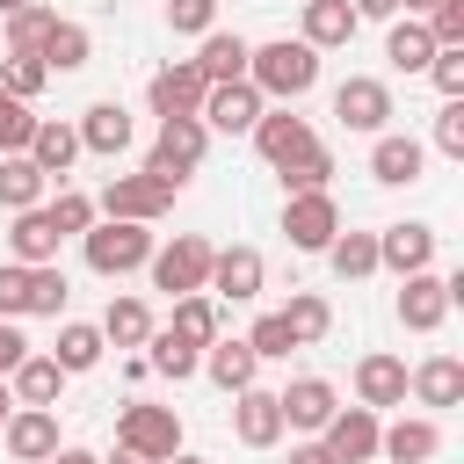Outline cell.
I'll return each instance as SVG.
<instances>
[{
  "label": "cell",
  "instance_id": "6da1fadb",
  "mask_svg": "<svg viewBox=\"0 0 464 464\" xmlns=\"http://www.w3.org/2000/svg\"><path fill=\"white\" fill-rule=\"evenodd\" d=\"M246 87L254 94H283V102H297V94H312V80H319V51L304 44V36H276V44H261V51H246Z\"/></svg>",
  "mask_w": 464,
  "mask_h": 464
},
{
  "label": "cell",
  "instance_id": "7a4b0ae2",
  "mask_svg": "<svg viewBox=\"0 0 464 464\" xmlns=\"http://www.w3.org/2000/svg\"><path fill=\"white\" fill-rule=\"evenodd\" d=\"M116 450L123 457H145V464H167L174 450H181V420H174V406H123L116 413Z\"/></svg>",
  "mask_w": 464,
  "mask_h": 464
},
{
  "label": "cell",
  "instance_id": "3957f363",
  "mask_svg": "<svg viewBox=\"0 0 464 464\" xmlns=\"http://www.w3.org/2000/svg\"><path fill=\"white\" fill-rule=\"evenodd\" d=\"M80 239H87V268H94V276H130V268L152 261V232H145V225H123V218L87 225Z\"/></svg>",
  "mask_w": 464,
  "mask_h": 464
},
{
  "label": "cell",
  "instance_id": "277c9868",
  "mask_svg": "<svg viewBox=\"0 0 464 464\" xmlns=\"http://www.w3.org/2000/svg\"><path fill=\"white\" fill-rule=\"evenodd\" d=\"M203 145H210V130L196 123V116H167L160 123V145H152V160H145V174H160V181H188L196 167H203Z\"/></svg>",
  "mask_w": 464,
  "mask_h": 464
},
{
  "label": "cell",
  "instance_id": "5b68a950",
  "mask_svg": "<svg viewBox=\"0 0 464 464\" xmlns=\"http://www.w3.org/2000/svg\"><path fill=\"white\" fill-rule=\"evenodd\" d=\"M210 239H196V232H181L167 254H152V283L167 290V297H196V290H210Z\"/></svg>",
  "mask_w": 464,
  "mask_h": 464
},
{
  "label": "cell",
  "instance_id": "8992f818",
  "mask_svg": "<svg viewBox=\"0 0 464 464\" xmlns=\"http://www.w3.org/2000/svg\"><path fill=\"white\" fill-rule=\"evenodd\" d=\"M65 304V276L44 261V268H0V319H22V312H58Z\"/></svg>",
  "mask_w": 464,
  "mask_h": 464
},
{
  "label": "cell",
  "instance_id": "52a82bcc",
  "mask_svg": "<svg viewBox=\"0 0 464 464\" xmlns=\"http://www.w3.org/2000/svg\"><path fill=\"white\" fill-rule=\"evenodd\" d=\"M167 203H174V181H160V174H116L102 188V210L123 218V225H152Z\"/></svg>",
  "mask_w": 464,
  "mask_h": 464
},
{
  "label": "cell",
  "instance_id": "ba28073f",
  "mask_svg": "<svg viewBox=\"0 0 464 464\" xmlns=\"http://www.w3.org/2000/svg\"><path fill=\"white\" fill-rule=\"evenodd\" d=\"M283 232H290V246H304V254H326V246H334V232H341V210H334V196H326V188H312V196H290V210H283Z\"/></svg>",
  "mask_w": 464,
  "mask_h": 464
},
{
  "label": "cell",
  "instance_id": "9c48e42d",
  "mask_svg": "<svg viewBox=\"0 0 464 464\" xmlns=\"http://www.w3.org/2000/svg\"><path fill=\"white\" fill-rule=\"evenodd\" d=\"M196 123H203V130H232V138H239V130H254V123H261V94H254L246 80H225V87H210V94H203Z\"/></svg>",
  "mask_w": 464,
  "mask_h": 464
},
{
  "label": "cell",
  "instance_id": "30bf717a",
  "mask_svg": "<svg viewBox=\"0 0 464 464\" xmlns=\"http://www.w3.org/2000/svg\"><path fill=\"white\" fill-rule=\"evenodd\" d=\"M450 297H457V283L450 276H406V290H399V326H413V334H435L442 326V312H450Z\"/></svg>",
  "mask_w": 464,
  "mask_h": 464
},
{
  "label": "cell",
  "instance_id": "8fae6325",
  "mask_svg": "<svg viewBox=\"0 0 464 464\" xmlns=\"http://www.w3.org/2000/svg\"><path fill=\"white\" fill-rule=\"evenodd\" d=\"M203 94H210V80H203L196 65H167V72H152V87H145V102H152L160 123H167V116H196Z\"/></svg>",
  "mask_w": 464,
  "mask_h": 464
},
{
  "label": "cell",
  "instance_id": "7c38bea8",
  "mask_svg": "<svg viewBox=\"0 0 464 464\" xmlns=\"http://www.w3.org/2000/svg\"><path fill=\"white\" fill-rule=\"evenodd\" d=\"M232 435H239L246 450H276V442H283V406H276V392L246 384L239 406H232Z\"/></svg>",
  "mask_w": 464,
  "mask_h": 464
},
{
  "label": "cell",
  "instance_id": "4fadbf2b",
  "mask_svg": "<svg viewBox=\"0 0 464 464\" xmlns=\"http://www.w3.org/2000/svg\"><path fill=\"white\" fill-rule=\"evenodd\" d=\"M377 435H384L377 413H370V406H348V413L326 420V457H334V464H370V457H377Z\"/></svg>",
  "mask_w": 464,
  "mask_h": 464
},
{
  "label": "cell",
  "instance_id": "5bb4252c",
  "mask_svg": "<svg viewBox=\"0 0 464 464\" xmlns=\"http://www.w3.org/2000/svg\"><path fill=\"white\" fill-rule=\"evenodd\" d=\"M334 116H341L348 130H384L392 87H384V80H341V87H334Z\"/></svg>",
  "mask_w": 464,
  "mask_h": 464
},
{
  "label": "cell",
  "instance_id": "9a60e30c",
  "mask_svg": "<svg viewBox=\"0 0 464 464\" xmlns=\"http://www.w3.org/2000/svg\"><path fill=\"white\" fill-rule=\"evenodd\" d=\"M276 406H283V428H326L341 413L326 377H290V392H276Z\"/></svg>",
  "mask_w": 464,
  "mask_h": 464
},
{
  "label": "cell",
  "instance_id": "2e32d148",
  "mask_svg": "<svg viewBox=\"0 0 464 464\" xmlns=\"http://www.w3.org/2000/svg\"><path fill=\"white\" fill-rule=\"evenodd\" d=\"M254 145H261V160H268V167H290V160H297V152H312L319 138H312V123H304V116H290V109H283V116H261V123H254Z\"/></svg>",
  "mask_w": 464,
  "mask_h": 464
},
{
  "label": "cell",
  "instance_id": "e0dca14e",
  "mask_svg": "<svg viewBox=\"0 0 464 464\" xmlns=\"http://www.w3.org/2000/svg\"><path fill=\"white\" fill-rule=\"evenodd\" d=\"M377 261L399 268V276H420V268L435 261V232H428V225H384V232H377Z\"/></svg>",
  "mask_w": 464,
  "mask_h": 464
},
{
  "label": "cell",
  "instance_id": "ac0fdd59",
  "mask_svg": "<svg viewBox=\"0 0 464 464\" xmlns=\"http://www.w3.org/2000/svg\"><path fill=\"white\" fill-rule=\"evenodd\" d=\"M210 290L232 297V304L261 297V254H254V246H225V254H210Z\"/></svg>",
  "mask_w": 464,
  "mask_h": 464
},
{
  "label": "cell",
  "instance_id": "d6986e66",
  "mask_svg": "<svg viewBox=\"0 0 464 464\" xmlns=\"http://www.w3.org/2000/svg\"><path fill=\"white\" fill-rule=\"evenodd\" d=\"M7 450H14L22 464H44V457L58 450V413H51V406H22V413H7Z\"/></svg>",
  "mask_w": 464,
  "mask_h": 464
},
{
  "label": "cell",
  "instance_id": "ffe728a7",
  "mask_svg": "<svg viewBox=\"0 0 464 464\" xmlns=\"http://www.w3.org/2000/svg\"><path fill=\"white\" fill-rule=\"evenodd\" d=\"M420 138H392V130H377V145H370V174L384 181V188H406V181H420Z\"/></svg>",
  "mask_w": 464,
  "mask_h": 464
},
{
  "label": "cell",
  "instance_id": "44dd1931",
  "mask_svg": "<svg viewBox=\"0 0 464 464\" xmlns=\"http://www.w3.org/2000/svg\"><path fill=\"white\" fill-rule=\"evenodd\" d=\"M355 399L377 413V406H399L406 399V362L399 355H362L355 362Z\"/></svg>",
  "mask_w": 464,
  "mask_h": 464
},
{
  "label": "cell",
  "instance_id": "7402d4cb",
  "mask_svg": "<svg viewBox=\"0 0 464 464\" xmlns=\"http://www.w3.org/2000/svg\"><path fill=\"white\" fill-rule=\"evenodd\" d=\"M123 145H130V116H123V102H94V109L80 116V152L116 160Z\"/></svg>",
  "mask_w": 464,
  "mask_h": 464
},
{
  "label": "cell",
  "instance_id": "603a6c76",
  "mask_svg": "<svg viewBox=\"0 0 464 464\" xmlns=\"http://www.w3.org/2000/svg\"><path fill=\"white\" fill-rule=\"evenodd\" d=\"M246 51H254L246 36H225V29H210V36H203V58H188V65H196L210 87H225V80H246Z\"/></svg>",
  "mask_w": 464,
  "mask_h": 464
},
{
  "label": "cell",
  "instance_id": "cb8c5ba5",
  "mask_svg": "<svg viewBox=\"0 0 464 464\" xmlns=\"http://www.w3.org/2000/svg\"><path fill=\"white\" fill-rule=\"evenodd\" d=\"M355 36V7L348 0H304V44L312 51H341Z\"/></svg>",
  "mask_w": 464,
  "mask_h": 464
},
{
  "label": "cell",
  "instance_id": "d4e9b609",
  "mask_svg": "<svg viewBox=\"0 0 464 464\" xmlns=\"http://www.w3.org/2000/svg\"><path fill=\"white\" fill-rule=\"evenodd\" d=\"M80 160V130L72 123H36V138H29V167L51 181V174H65Z\"/></svg>",
  "mask_w": 464,
  "mask_h": 464
},
{
  "label": "cell",
  "instance_id": "484cf974",
  "mask_svg": "<svg viewBox=\"0 0 464 464\" xmlns=\"http://www.w3.org/2000/svg\"><path fill=\"white\" fill-rule=\"evenodd\" d=\"M203 370H210V384H225V392H246V384H254V370H261V355H254L246 341H210Z\"/></svg>",
  "mask_w": 464,
  "mask_h": 464
},
{
  "label": "cell",
  "instance_id": "4316f807",
  "mask_svg": "<svg viewBox=\"0 0 464 464\" xmlns=\"http://www.w3.org/2000/svg\"><path fill=\"white\" fill-rule=\"evenodd\" d=\"M406 384H413L428 406H457V399H464V362H457V355H428Z\"/></svg>",
  "mask_w": 464,
  "mask_h": 464
},
{
  "label": "cell",
  "instance_id": "83f0119b",
  "mask_svg": "<svg viewBox=\"0 0 464 464\" xmlns=\"http://www.w3.org/2000/svg\"><path fill=\"white\" fill-rule=\"evenodd\" d=\"M377 450H384L392 464H428V457L442 450V435H435V420H399V428L377 435Z\"/></svg>",
  "mask_w": 464,
  "mask_h": 464
},
{
  "label": "cell",
  "instance_id": "f1b7e54d",
  "mask_svg": "<svg viewBox=\"0 0 464 464\" xmlns=\"http://www.w3.org/2000/svg\"><path fill=\"white\" fill-rule=\"evenodd\" d=\"M7 239H14V261H22V268H44V261L58 254V232H51L44 210H14V232H7Z\"/></svg>",
  "mask_w": 464,
  "mask_h": 464
},
{
  "label": "cell",
  "instance_id": "f546056e",
  "mask_svg": "<svg viewBox=\"0 0 464 464\" xmlns=\"http://www.w3.org/2000/svg\"><path fill=\"white\" fill-rule=\"evenodd\" d=\"M58 384H65V370L51 355H22L14 362V399L22 406H58Z\"/></svg>",
  "mask_w": 464,
  "mask_h": 464
},
{
  "label": "cell",
  "instance_id": "4dcf8cb0",
  "mask_svg": "<svg viewBox=\"0 0 464 464\" xmlns=\"http://www.w3.org/2000/svg\"><path fill=\"white\" fill-rule=\"evenodd\" d=\"M384 58H392L399 72H428V58H435V36H428V22H392V36H384Z\"/></svg>",
  "mask_w": 464,
  "mask_h": 464
},
{
  "label": "cell",
  "instance_id": "1f68e13d",
  "mask_svg": "<svg viewBox=\"0 0 464 464\" xmlns=\"http://www.w3.org/2000/svg\"><path fill=\"white\" fill-rule=\"evenodd\" d=\"M326 261H334V276H341V283H362V276L377 268V232H334Z\"/></svg>",
  "mask_w": 464,
  "mask_h": 464
},
{
  "label": "cell",
  "instance_id": "d6a6232c",
  "mask_svg": "<svg viewBox=\"0 0 464 464\" xmlns=\"http://www.w3.org/2000/svg\"><path fill=\"white\" fill-rule=\"evenodd\" d=\"M102 341H116V348H145V341H152V312H145L138 297H116V304L102 312Z\"/></svg>",
  "mask_w": 464,
  "mask_h": 464
},
{
  "label": "cell",
  "instance_id": "836d02e7",
  "mask_svg": "<svg viewBox=\"0 0 464 464\" xmlns=\"http://www.w3.org/2000/svg\"><path fill=\"white\" fill-rule=\"evenodd\" d=\"M167 334H174L181 348H210V341H218V304H210L203 290H196V297H181V304H174V326H167Z\"/></svg>",
  "mask_w": 464,
  "mask_h": 464
},
{
  "label": "cell",
  "instance_id": "e575fe53",
  "mask_svg": "<svg viewBox=\"0 0 464 464\" xmlns=\"http://www.w3.org/2000/svg\"><path fill=\"white\" fill-rule=\"evenodd\" d=\"M44 72H80L87 65V29L80 22H51V36H44Z\"/></svg>",
  "mask_w": 464,
  "mask_h": 464
},
{
  "label": "cell",
  "instance_id": "d590c367",
  "mask_svg": "<svg viewBox=\"0 0 464 464\" xmlns=\"http://www.w3.org/2000/svg\"><path fill=\"white\" fill-rule=\"evenodd\" d=\"M36 196H44V174L29 167V152H7L0 160V203L7 210H36Z\"/></svg>",
  "mask_w": 464,
  "mask_h": 464
},
{
  "label": "cell",
  "instance_id": "8d00e7d4",
  "mask_svg": "<svg viewBox=\"0 0 464 464\" xmlns=\"http://www.w3.org/2000/svg\"><path fill=\"white\" fill-rule=\"evenodd\" d=\"M51 22H58L51 7H14L7 14V58H36L44 36H51Z\"/></svg>",
  "mask_w": 464,
  "mask_h": 464
},
{
  "label": "cell",
  "instance_id": "74e56055",
  "mask_svg": "<svg viewBox=\"0 0 464 464\" xmlns=\"http://www.w3.org/2000/svg\"><path fill=\"white\" fill-rule=\"evenodd\" d=\"M102 348H109V341H102V326H80V319H72V326L58 334V355H51V362L72 377V370H94V362H102Z\"/></svg>",
  "mask_w": 464,
  "mask_h": 464
},
{
  "label": "cell",
  "instance_id": "f35d334b",
  "mask_svg": "<svg viewBox=\"0 0 464 464\" xmlns=\"http://www.w3.org/2000/svg\"><path fill=\"white\" fill-rule=\"evenodd\" d=\"M283 326H290V341L304 348V341H326V326H334V312H326V297H312V290H297V297H290V312H283Z\"/></svg>",
  "mask_w": 464,
  "mask_h": 464
},
{
  "label": "cell",
  "instance_id": "ab89813d",
  "mask_svg": "<svg viewBox=\"0 0 464 464\" xmlns=\"http://www.w3.org/2000/svg\"><path fill=\"white\" fill-rule=\"evenodd\" d=\"M326 174H334V152L312 145V152H297V160L283 167V188H290V196H312V188H326Z\"/></svg>",
  "mask_w": 464,
  "mask_h": 464
},
{
  "label": "cell",
  "instance_id": "60d3db41",
  "mask_svg": "<svg viewBox=\"0 0 464 464\" xmlns=\"http://www.w3.org/2000/svg\"><path fill=\"white\" fill-rule=\"evenodd\" d=\"M29 138H36V116H29V102L0 94V152H29Z\"/></svg>",
  "mask_w": 464,
  "mask_h": 464
},
{
  "label": "cell",
  "instance_id": "b9f144b4",
  "mask_svg": "<svg viewBox=\"0 0 464 464\" xmlns=\"http://www.w3.org/2000/svg\"><path fill=\"white\" fill-rule=\"evenodd\" d=\"M246 348H254L261 362H276V355H290L297 341H290V326H283V312H261V319H254V334H246Z\"/></svg>",
  "mask_w": 464,
  "mask_h": 464
},
{
  "label": "cell",
  "instance_id": "7bdbcfd3",
  "mask_svg": "<svg viewBox=\"0 0 464 464\" xmlns=\"http://www.w3.org/2000/svg\"><path fill=\"white\" fill-rule=\"evenodd\" d=\"M44 218H51V232L65 239V232H87V225H94V203H87V196H72V188H58V203H51Z\"/></svg>",
  "mask_w": 464,
  "mask_h": 464
},
{
  "label": "cell",
  "instance_id": "ee69618b",
  "mask_svg": "<svg viewBox=\"0 0 464 464\" xmlns=\"http://www.w3.org/2000/svg\"><path fill=\"white\" fill-rule=\"evenodd\" d=\"M196 362H203L196 348H181L174 334H152V370L160 377H196Z\"/></svg>",
  "mask_w": 464,
  "mask_h": 464
},
{
  "label": "cell",
  "instance_id": "f6af8a7d",
  "mask_svg": "<svg viewBox=\"0 0 464 464\" xmlns=\"http://www.w3.org/2000/svg\"><path fill=\"white\" fill-rule=\"evenodd\" d=\"M44 58H7V72H0V94H14V102H29V94H44Z\"/></svg>",
  "mask_w": 464,
  "mask_h": 464
},
{
  "label": "cell",
  "instance_id": "bcb514c9",
  "mask_svg": "<svg viewBox=\"0 0 464 464\" xmlns=\"http://www.w3.org/2000/svg\"><path fill=\"white\" fill-rule=\"evenodd\" d=\"M167 22H174L181 36H210V22H218V0H167Z\"/></svg>",
  "mask_w": 464,
  "mask_h": 464
},
{
  "label": "cell",
  "instance_id": "7dc6e473",
  "mask_svg": "<svg viewBox=\"0 0 464 464\" xmlns=\"http://www.w3.org/2000/svg\"><path fill=\"white\" fill-rule=\"evenodd\" d=\"M428 72H435V87H442L450 102H464V44H450V51H435V58H428Z\"/></svg>",
  "mask_w": 464,
  "mask_h": 464
},
{
  "label": "cell",
  "instance_id": "c3c4849f",
  "mask_svg": "<svg viewBox=\"0 0 464 464\" xmlns=\"http://www.w3.org/2000/svg\"><path fill=\"white\" fill-rule=\"evenodd\" d=\"M428 36H435V51L464 44V0H435V22H428Z\"/></svg>",
  "mask_w": 464,
  "mask_h": 464
},
{
  "label": "cell",
  "instance_id": "681fc988",
  "mask_svg": "<svg viewBox=\"0 0 464 464\" xmlns=\"http://www.w3.org/2000/svg\"><path fill=\"white\" fill-rule=\"evenodd\" d=\"M435 145H442L450 160H464V102H450V109L435 116Z\"/></svg>",
  "mask_w": 464,
  "mask_h": 464
},
{
  "label": "cell",
  "instance_id": "f907efd6",
  "mask_svg": "<svg viewBox=\"0 0 464 464\" xmlns=\"http://www.w3.org/2000/svg\"><path fill=\"white\" fill-rule=\"evenodd\" d=\"M22 355H29V341H22V334H14L7 319H0V377H7V370H14Z\"/></svg>",
  "mask_w": 464,
  "mask_h": 464
},
{
  "label": "cell",
  "instance_id": "816d5d0a",
  "mask_svg": "<svg viewBox=\"0 0 464 464\" xmlns=\"http://www.w3.org/2000/svg\"><path fill=\"white\" fill-rule=\"evenodd\" d=\"M362 14H370V22H392V14H399V0H355V22H362Z\"/></svg>",
  "mask_w": 464,
  "mask_h": 464
},
{
  "label": "cell",
  "instance_id": "f5cc1de1",
  "mask_svg": "<svg viewBox=\"0 0 464 464\" xmlns=\"http://www.w3.org/2000/svg\"><path fill=\"white\" fill-rule=\"evenodd\" d=\"M290 464H334V457H326V442H297V450H290Z\"/></svg>",
  "mask_w": 464,
  "mask_h": 464
},
{
  "label": "cell",
  "instance_id": "db71d44e",
  "mask_svg": "<svg viewBox=\"0 0 464 464\" xmlns=\"http://www.w3.org/2000/svg\"><path fill=\"white\" fill-rule=\"evenodd\" d=\"M44 464H94V457H87V450H51Z\"/></svg>",
  "mask_w": 464,
  "mask_h": 464
},
{
  "label": "cell",
  "instance_id": "11a10c76",
  "mask_svg": "<svg viewBox=\"0 0 464 464\" xmlns=\"http://www.w3.org/2000/svg\"><path fill=\"white\" fill-rule=\"evenodd\" d=\"M7 413H14V392H7V384H0V428H7Z\"/></svg>",
  "mask_w": 464,
  "mask_h": 464
},
{
  "label": "cell",
  "instance_id": "9f6ffc18",
  "mask_svg": "<svg viewBox=\"0 0 464 464\" xmlns=\"http://www.w3.org/2000/svg\"><path fill=\"white\" fill-rule=\"evenodd\" d=\"M167 464H203V457H181V450H174V457H167Z\"/></svg>",
  "mask_w": 464,
  "mask_h": 464
},
{
  "label": "cell",
  "instance_id": "6f0895ef",
  "mask_svg": "<svg viewBox=\"0 0 464 464\" xmlns=\"http://www.w3.org/2000/svg\"><path fill=\"white\" fill-rule=\"evenodd\" d=\"M14 7H29V0H0V14H14Z\"/></svg>",
  "mask_w": 464,
  "mask_h": 464
},
{
  "label": "cell",
  "instance_id": "680465c9",
  "mask_svg": "<svg viewBox=\"0 0 464 464\" xmlns=\"http://www.w3.org/2000/svg\"><path fill=\"white\" fill-rule=\"evenodd\" d=\"M399 7H435V0H399Z\"/></svg>",
  "mask_w": 464,
  "mask_h": 464
}]
</instances>
